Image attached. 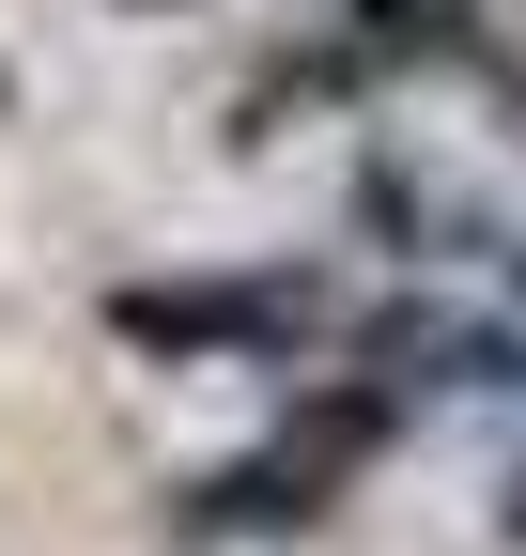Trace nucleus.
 Listing matches in <instances>:
<instances>
[{"label":"nucleus","instance_id":"1","mask_svg":"<svg viewBox=\"0 0 526 556\" xmlns=\"http://www.w3.org/2000/svg\"><path fill=\"white\" fill-rule=\"evenodd\" d=\"M310 325H325V278H140V294H109V340H140V356H279Z\"/></svg>","mask_w":526,"mask_h":556}]
</instances>
